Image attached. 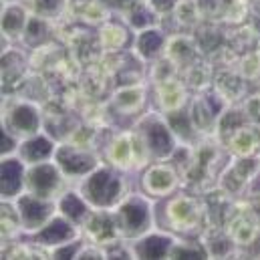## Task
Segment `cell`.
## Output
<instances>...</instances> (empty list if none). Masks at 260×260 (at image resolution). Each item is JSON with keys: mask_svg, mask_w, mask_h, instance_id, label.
Listing matches in <instances>:
<instances>
[{"mask_svg": "<svg viewBox=\"0 0 260 260\" xmlns=\"http://www.w3.org/2000/svg\"><path fill=\"white\" fill-rule=\"evenodd\" d=\"M103 151L105 161L121 172H139L147 164H151V155L145 149L143 139L133 127L113 133L107 139Z\"/></svg>", "mask_w": 260, "mask_h": 260, "instance_id": "cell-4", "label": "cell"}, {"mask_svg": "<svg viewBox=\"0 0 260 260\" xmlns=\"http://www.w3.org/2000/svg\"><path fill=\"white\" fill-rule=\"evenodd\" d=\"M168 39H170V35L161 26H153V28L135 32L133 43H131V53L143 63H153L166 55Z\"/></svg>", "mask_w": 260, "mask_h": 260, "instance_id": "cell-17", "label": "cell"}, {"mask_svg": "<svg viewBox=\"0 0 260 260\" xmlns=\"http://www.w3.org/2000/svg\"><path fill=\"white\" fill-rule=\"evenodd\" d=\"M99 49L105 53V55H115L119 51H123L129 43V28L119 24V22H113V20H107L103 24H99Z\"/></svg>", "mask_w": 260, "mask_h": 260, "instance_id": "cell-30", "label": "cell"}, {"mask_svg": "<svg viewBox=\"0 0 260 260\" xmlns=\"http://www.w3.org/2000/svg\"><path fill=\"white\" fill-rule=\"evenodd\" d=\"M166 57L172 59L178 65L180 73H182L188 67L202 61V47H200L198 39L192 37V35H184V32L170 35L168 47H166Z\"/></svg>", "mask_w": 260, "mask_h": 260, "instance_id": "cell-19", "label": "cell"}, {"mask_svg": "<svg viewBox=\"0 0 260 260\" xmlns=\"http://www.w3.org/2000/svg\"><path fill=\"white\" fill-rule=\"evenodd\" d=\"M228 105H232V103H228L214 87L196 93L194 97L190 99L188 111L192 115V121H194L196 129L200 131L202 137H214L218 119L226 111Z\"/></svg>", "mask_w": 260, "mask_h": 260, "instance_id": "cell-10", "label": "cell"}, {"mask_svg": "<svg viewBox=\"0 0 260 260\" xmlns=\"http://www.w3.org/2000/svg\"><path fill=\"white\" fill-rule=\"evenodd\" d=\"M178 75H180L178 65H176L172 59H168L166 55L159 57L157 61H153V63L149 65V81H151V85L164 83V81H168V79H172V77H178Z\"/></svg>", "mask_w": 260, "mask_h": 260, "instance_id": "cell-36", "label": "cell"}, {"mask_svg": "<svg viewBox=\"0 0 260 260\" xmlns=\"http://www.w3.org/2000/svg\"><path fill=\"white\" fill-rule=\"evenodd\" d=\"M260 174V157L250 155V157H234L226 161L224 170L218 176V188L224 190L232 198H244L250 192L252 182Z\"/></svg>", "mask_w": 260, "mask_h": 260, "instance_id": "cell-9", "label": "cell"}, {"mask_svg": "<svg viewBox=\"0 0 260 260\" xmlns=\"http://www.w3.org/2000/svg\"><path fill=\"white\" fill-rule=\"evenodd\" d=\"M115 226L121 238L135 240L155 228V198L141 192H131L125 196L113 210Z\"/></svg>", "mask_w": 260, "mask_h": 260, "instance_id": "cell-3", "label": "cell"}, {"mask_svg": "<svg viewBox=\"0 0 260 260\" xmlns=\"http://www.w3.org/2000/svg\"><path fill=\"white\" fill-rule=\"evenodd\" d=\"M57 210L61 216H65L67 220H71L73 224H77L79 228L85 224V220L89 218V214L93 212V208L87 204V200L81 196V192L75 188H67L57 200Z\"/></svg>", "mask_w": 260, "mask_h": 260, "instance_id": "cell-28", "label": "cell"}, {"mask_svg": "<svg viewBox=\"0 0 260 260\" xmlns=\"http://www.w3.org/2000/svg\"><path fill=\"white\" fill-rule=\"evenodd\" d=\"M18 214H20V222H22V232L24 234H35L39 232L59 210H57V202L53 200H45L39 196L30 194V192H22L14 200Z\"/></svg>", "mask_w": 260, "mask_h": 260, "instance_id": "cell-13", "label": "cell"}, {"mask_svg": "<svg viewBox=\"0 0 260 260\" xmlns=\"http://www.w3.org/2000/svg\"><path fill=\"white\" fill-rule=\"evenodd\" d=\"M258 51H260V43H258Z\"/></svg>", "mask_w": 260, "mask_h": 260, "instance_id": "cell-44", "label": "cell"}, {"mask_svg": "<svg viewBox=\"0 0 260 260\" xmlns=\"http://www.w3.org/2000/svg\"><path fill=\"white\" fill-rule=\"evenodd\" d=\"M67 188H71V182L67 180V176L61 172L55 159L26 166L24 192L57 202Z\"/></svg>", "mask_w": 260, "mask_h": 260, "instance_id": "cell-8", "label": "cell"}, {"mask_svg": "<svg viewBox=\"0 0 260 260\" xmlns=\"http://www.w3.org/2000/svg\"><path fill=\"white\" fill-rule=\"evenodd\" d=\"M258 157H260V153H258Z\"/></svg>", "mask_w": 260, "mask_h": 260, "instance_id": "cell-45", "label": "cell"}, {"mask_svg": "<svg viewBox=\"0 0 260 260\" xmlns=\"http://www.w3.org/2000/svg\"><path fill=\"white\" fill-rule=\"evenodd\" d=\"M2 2H18V0H2Z\"/></svg>", "mask_w": 260, "mask_h": 260, "instance_id": "cell-43", "label": "cell"}, {"mask_svg": "<svg viewBox=\"0 0 260 260\" xmlns=\"http://www.w3.org/2000/svg\"><path fill=\"white\" fill-rule=\"evenodd\" d=\"M77 10V16L89 24H103L109 20V4L103 2V0H89V2H83V4H77V6H71Z\"/></svg>", "mask_w": 260, "mask_h": 260, "instance_id": "cell-34", "label": "cell"}, {"mask_svg": "<svg viewBox=\"0 0 260 260\" xmlns=\"http://www.w3.org/2000/svg\"><path fill=\"white\" fill-rule=\"evenodd\" d=\"M133 129L137 131L139 137L143 139L145 149H147L149 155H151V161L170 159V157L174 155V151L178 149V145H180L161 111H147V113H141V115L135 119Z\"/></svg>", "mask_w": 260, "mask_h": 260, "instance_id": "cell-5", "label": "cell"}, {"mask_svg": "<svg viewBox=\"0 0 260 260\" xmlns=\"http://www.w3.org/2000/svg\"><path fill=\"white\" fill-rule=\"evenodd\" d=\"M77 190L93 210H113L129 194V184L125 172L105 161L99 168H95L89 176H85L77 184Z\"/></svg>", "mask_w": 260, "mask_h": 260, "instance_id": "cell-2", "label": "cell"}, {"mask_svg": "<svg viewBox=\"0 0 260 260\" xmlns=\"http://www.w3.org/2000/svg\"><path fill=\"white\" fill-rule=\"evenodd\" d=\"M121 16H123L125 26L133 35L147 30V28H153V26H161V22H164V18L151 8V4L147 0H139V2L131 4L129 8L121 10Z\"/></svg>", "mask_w": 260, "mask_h": 260, "instance_id": "cell-27", "label": "cell"}, {"mask_svg": "<svg viewBox=\"0 0 260 260\" xmlns=\"http://www.w3.org/2000/svg\"><path fill=\"white\" fill-rule=\"evenodd\" d=\"M57 145H59V141L53 135H49L47 131H41L37 135H30L26 139H20L16 155L26 166H32V164H41V161L53 159L55 157V151H57Z\"/></svg>", "mask_w": 260, "mask_h": 260, "instance_id": "cell-21", "label": "cell"}, {"mask_svg": "<svg viewBox=\"0 0 260 260\" xmlns=\"http://www.w3.org/2000/svg\"><path fill=\"white\" fill-rule=\"evenodd\" d=\"M30 8L26 6L24 0H18V2H2V37L12 41V43H18L24 39V32H26V26L30 22Z\"/></svg>", "mask_w": 260, "mask_h": 260, "instance_id": "cell-18", "label": "cell"}, {"mask_svg": "<svg viewBox=\"0 0 260 260\" xmlns=\"http://www.w3.org/2000/svg\"><path fill=\"white\" fill-rule=\"evenodd\" d=\"M103 2H107L111 8H115V10H125V8H129L131 4H135V2H139V0H103Z\"/></svg>", "mask_w": 260, "mask_h": 260, "instance_id": "cell-41", "label": "cell"}, {"mask_svg": "<svg viewBox=\"0 0 260 260\" xmlns=\"http://www.w3.org/2000/svg\"><path fill=\"white\" fill-rule=\"evenodd\" d=\"M153 89H155V103H157L161 113L182 109V107H186L190 103V89L182 81L180 75L172 77V79H168L164 83L153 85Z\"/></svg>", "mask_w": 260, "mask_h": 260, "instance_id": "cell-22", "label": "cell"}, {"mask_svg": "<svg viewBox=\"0 0 260 260\" xmlns=\"http://www.w3.org/2000/svg\"><path fill=\"white\" fill-rule=\"evenodd\" d=\"M242 109H244L248 121L260 127V93L248 95V97L242 101Z\"/></svg>", "mask_w": 260, "mask_h": 260, "instance_id": "cell-38", "label": "cell"}, {"mask_svg": "<svg viewBox=\"0 0 260 260\" xmlns=\"http://www.w3.org/2000/svg\"><path fill=\"white\" fill-rule=\"evenodd\" d=\"M164 117L170 123V127H172V131H174V135H176V139H178L180 145H190L192 147V145H196L202 139L200 131L196 129L194 121H192V115L188 111V105L182 107V109H176V111H166Z\"/></svg>", "mask_w": 260, "mask_h": 260, "instance_id": "cell-29", "label": "cell"}, {"mask_svg": "<svg viewBox=\"0 0 260 260\" xmlns=\"http://www.w3.org/2000/svg\"><path fill=\"white\" fill-rule=\"evenodd\" d=\"M24 182H26V164L18 155L2 157V182H0L2 200H16L24 192Z\"/></svg>", "mask_w": 260, "mask_h": 260, "instance_id": "cell-24", "label": "cell"}, {"mask_svg": "<svg viewBox=\"0 0 260 260\" xmlns=\"http://www.w3.org/2000/svg\"><path fill=\"white\" fill-rule=\"evenodd\" d=\"M214 69V67H212ZM212 87L228 101V103H242L248 95V79L236 69H218L214 71V79H212Z\"/></svg>", "mask_w": 260, "mask_h": 260, "instance_id": "cell-20", "label": "cell"}, {"mask_svg": "<svg viewBox=\"0 0 260 260\" xmlns=\"http://www.w3.org/2000/svg\"><path fill=\"white\" fill-rule=\"evenodd\" d=\"M81 232L85 236V240L95 242L99 246L111 244L115 240H119V232L115 226V218L111 210H93L89 214V218L85 220V224L81 226Z\"/></svg>", "mask_w": 260, "mask_h": 260, "instance_id": "cell-16", "label": "cell"}, {"mask_svg": "<svg viewBox=\"0 0 260 260\" xmlns=\"http://www.w3.org/2000/svg\"><path fill=\"white\" fill-rule=\"evenodd\" d=\"M176 258H208L206 246L204 242L198 238H190V236H178L176 244L170 250V260Z\"/></svg>", "mask_w": 260, "mask_h": 260, "instance_id": "cell-33", "label": "cell"}, {"mask_svg": "<svg viewBox=\"0 0 260 260\" xmlns=\"http://www.w3.org/2000/svg\"><path fill=\"white\" fill-rule=\"evenodd\" d=\"M30 8L32 16L45 18V20H59L71 10V0H24Z\"/></svg>", "mask_w": 260, "mask_h": 260, "instance_id": "cell-31", "label": "cell"}, {"mask_svg": "<svg viewBox=\"0 0 260 260\" xmlns=\"http://www.w3.org/2000/svg\"><path fill=\"white\" fill-rule=\"evenodd\" d=\"M224 149L234 157H250L260 153V127L254 123H244L222 141Z\"/></svg>", "mask_w": 260, "mask_h": 260, "instance_id": "cell-23", "label": "cell"}, {"mask_svg": "<svg viewBox=\"0 0 260 260\" xmlns=\"http://www.w3.org/2000/svg\"><path fill=\"white\" fill-rule=\"evenodd\" d=\"M51 24H53L51 20H45V18H39V16H30V22L26 26L22 43L32 45V47H43L45 43L51 41V35H47V32L43 35V30H53Z\"/></svg>", "mask_w": 260, "mask_h": 260, "instance_id": "cell-35", "label": "cell"}, {"mask_svg": "<svg viewBox=\"0 0 260 260\" xmlns=\"http://www.w3.org/2000/svg\"><path fill=\"white\" fill-rule=\"evenodd\" d=\"M83 2H89V0H71V6H77V4H83Z\"/></svg>", "mask_w": 260, "mask_h": 260, "instance_id": "cell-42", "label": "cell"}, {"mask_svg": "<svg viewBox=\"0 0 260 260\" xmlns=\"http://www.w3.org/2000/svg\"><path fill=\"white\" fill-rule=\"evenodd\" d=\"M244 200H246V204L250 206V210H252V214L256 216V222H258V228H260V190H250L248 194L244 196Z\"/></svg>", "mask_w": 260, "mask_h": 260, "instance_id": "cell-40", "label": "cell"}, {"mask_svg": "<svg viewBox=\"0 0 260 260\" xmlns=\"http://www.w3.org/2000/svg\"><path fill=\"white\" fill-rule=\"evenodd\" d=\"M224 228H226V232L230 234V238L234 240V244L238 248L248 246L252 240H256L260 236L256 216L252 214V210H250V206L246 204L244 198H236L230 204L228 214L224 218Z\"/></svg>", "mask_w": 260, "mask_h": 260, "instance_id": "cell-12", "label": "cell"}, {"mask_svg": "<svg viewBox=\"0 0 260 260\" xmlns=\"http://www.w3.org/2000/svg\"><path fill=\"white\" fill-rule=\"evenodd\" d=\"M0 210H2L0 212V216H2V242L16 240V236L24 234V232H22V222H20V214H18L14 200H2Z\"/></svg>", "mask_w": 260, "mask_h": 260, "instance_id": "cell-32", "label": "cell"}, {"mask_svg": "<svg viewBox=\"0 0 260 260\" xmlns=\"http://www.w3.org/2000/svg\"><path fill=\"white\" fill-rule=\"evenodd\" d=\"M81 236H83L81 228L57 212L39 232L30 234V242H32L35 246H39L41 250H45L47 256L51 258V250H53V248L63 246V244L71 242V240H77V238H81Z\"/></svg>", "mask_w": 260, "mask_h": 260, "instance_id": "cell-14", "label": "cell"}, {"mask_svg": "<svg viewBox=\"0 0 260 260\" xmlns=\"http://www.w3.org/2000/svg\"><path fill=\"white\" fill-rule=\"evenodd\" d=\"M53 159L57 161V166L61 168V172L65 174L71 184H79L85 176H89L95 168H99L103 164L97 147L81 145V143H75L71 139L61 141L57 145Z\"/></svg>", "mask_w": 260, "mask_h": 260, "instance_id": "cell-7", "label": "cell"}, {"mask_svg": "<svg viewBox=\"0 0 260 260\" xmlns=\"http://www.w3.org/2000/svg\"><path fill=\"white\" fill-rule=\"evenodd\" d=\"M200 240L206 246L208 258H236L238 246L224 226H206L200 234Z\"/></svg>", "mask_w": 260, "mask_h": 260, "instance_id": "cell-26", "label": "cell"}, {"mask_svg": "<svg viewBox=\"0 0 260 260\" xmlns=\"http://www.w3.org/2000/svg\"><path fill=\"white\" fill-rule=\"evenodd\" d=\"M83 244H85V238L83 236L77 238V240H71V242L63 244V246L53 248L51 250V258H77L79 252H81V248H83Z\"/></svg>", "mask_w": 260, "mask_h": 260, "instance_id": "cell-37", "label": "cell"}, {"mask_svg": "<svg viewBox=\"0 0 260 260\" xmlns=\"http://www.w3.org/2000/svg\"><path fill=\"white\" fill-rule=\"evenodd\" d=\"M139 184H141V190L147 196L161 200V198H168L180 190L182 174L172 159L151 161L141 170Z\"/></svg>", "mask_w": 260, "mask_h": 260, "instance_id": "cell-11", "label": "cell"}, {"mask_svg": "<svg viewBox=\"0 0 260 260\" xmlns=\"http://www.w3.org/2000/svg\"><path fill=\"white\" fill-rule=\"evenodd\" d=\"M149 4H151V8L161 16V18H166V16H170L176 8H178V4L182 2V0H147Z\"/></svg>", "mask_w": 260, "mask_h": 260, "instance_id": "cell-39", "label": "cell"}, {"mask_svg": "<svg viewBox=\"0 0 260 260\" xmlns=\"http://www.w3.org/2000/svg\"><path fill=\"white\" fill-rule=\"evenodd\" d=\"M2 127L18 139L45 131V113L41 103L26 97H6L2 101Z\"/></svg>", "mask_w": 260, "mask_h": 260, "instance_id": "cell-6", "label": "cell"}, {"mask_svg": "<svg viewBox=\"0 0 260 260\" xmlns=\"http://www.w3.org/2000/svg\"><path fill=\"white\" fill-rule=\"evenodd\" d=\"M155 226L178 236H200L206 226L202 196L194 192H174L155 202Z\"/></svg>", "mask_w": 260, "mask_h": 260, "instance_id": "cell-1", "label": "cell"}, {"mask_svg": "<svg viewBox=\"0 0 260 260\" xmlns=\"http://www.w3.org/2000/svg\"><path fill=\"white\" fill-rule=\"evenodd\" d=\"M145 101H147V93H145V85L141 83L121 85L109 97L111 109L119 115H137L145 107Z\"/></svg>", "mask_w": 260, "mask_h": 260, "instance_id": "cell-25", "label": "cell"}, {"mask_svg": "<svg viewBox=\"0 0 260 260\" xmlns=\"http://www.w3.org/2000/svg\"><path fill=\"white\" fill-rule=\"evenodd\" d=\"M176 240H178V234L155 226L147 234H143V236H139L135 240H129L133 258H170V250L176 244Z\"/></svg>", "mask_w": 260, "mask_h": 260, "instance_id": "cell-15", "label": "cell"}]
</instances>
